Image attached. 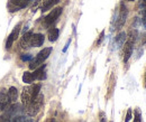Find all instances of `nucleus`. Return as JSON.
Here are the masks:
<instances>
[{"instance_id":"obj_18","label":"nucleus","mask_w":146,"mask_h":122,"mask_svg":"<svg viewBox=\"0 0 146 122\" xmlns=\"http://www.w3.org/2000/svg\"><path fill=\"white\" fill-rule=\"evenodd\" d=\"M31 58H32V56H31V55H26V56H24V55H23V56H21V59H23V61H29Z\"/></svg>"},{"instance_id":"obj_7","label":"nucleus","mask_w":146,"mask_h":122,"mask_svg":"<svg viewBox=\"0 0 146 122\" xmlns=\"http://www.w3.org/2000/svg\"><path fill=\"white\" fill-rule=\"evenodd\" d=\"M126 16H127V8L121 5V9H120V14H119V17L117 19V24H116V29H119L120 27H123V25L125 24L126 21Z\"/></svg>"},{"instance_id":"obj_1","label":"nucleus","mask_w":146,"mask_h":122,"mask_svg":"<svg viewBox=\"0 0 146 122\" xmlns=\"http://www.w3.org/2000/svg\"><path fill=\"white\" fill-rule=\"evenodd\" d=\"M39 91H40L39 84L24 87L23 92H21V103H23V105L27 106L39 94Z\"/></svg>"},{"instance_id":"obj_21","label":"nucleus","mask_w":146,"mask_h":122,"mask_svg":"<svg viewBox=\"0 0 146 122\" xmlns=\"http://www.w3.org/2000/svg\"><path fill=\"white\" fill-rule=\"evenodd\" d=\"M142 3H143L144 6H146V0H142Z\"/></svg>"},{"instance_id":"obj_22","label":"nucleus","mask_w":146,"mask_h":122,"mask_svg":"<svg viewBox=\"0 0 146 122\" xmlns=\"http://www.w3.org/2000/svg\"><path fill=\"white\" fill-rule=\"evenodd\" d=\"M100 122H106V120H105V118H102V119H101V121Z\"/></svg>"},{"instance_id":"obj_17","label":"nucleus","mask_w":146,"mask_h":122,"mask_svg":"<svg viewBox=\"0 0 146 122\" xmlns=\"http://www.w3.org/2000/svg\"><path fill=\"white\" fill-rule=\"evenodd\" d=\"M130 119H131V110L129 109L127 111V114H126V120H125V122H129Z\"/></svg>"},{"instance_id":"obj_3","label":"nucleus","mask_w":146,"mask_h":122,"mask_svg":"<svg viewBox=\"0 0 146 122\" xmlns=\"http://www.w3.org/2000/svg\"><path fill=\"white\" fill-rule=\"evenodd\" d=\"M51 53H52V47H46V48L42 49L40 52L37 54L36 57L33 61H31L29 69L31 70H36L37 67H39L44 63V61L48 58V56H50Z\"/></svg>"},{"instance_id":"obj_13","label":"nucleus","mask_w":146,"mask_h":122,"mask_svg":"<svg viewBox=\"0 0 146 122\" xmlns=\"http://www.w3.org/2000/svg\"><path fill=\"white\" fill-rule=\"evenodd\" d=\"M60 35V32L57 28H52L48 30V40L50 42H56Z\"/></svg>"},{"instance_id":"obj_15","label":"nucleus","mask_w":146,"mask_h":122,"mask_svg":"<svg viewBox=\"0 0 146 122\" xmlns=\"http://www.w3.org/2000/svg\"><path fill=\"white\" fill-rule=\"evenodd\" d=\"M125 42H126V34L125 33H119L117 35V37H116V44H117V46L118 47L123 46L125 44Z\"/></svg>"},{"instance_id":"obj_5","label":"nucleus","mask_w":146,"mask_h":122,"mask_svg":"<svg viewBox=\"0 0 146 122\" xmlns=\"http://www.w3.org/2000/svg\"><path fill=\"white\" fill-rule=\"evenodd\" d=\"M19 30H20V24H18V25L15 27V29L11 32V34H10V35H9V37H8L7 43H6V47H7V48H10V47H11V45L14 44V42H15V40L18 38Z\"/></svg>"},{"instance_id":"obj_16","label":"nucleus","mask_w":146,"mask_h":122,"mask_svg":"<svg viewBox=\"0 0 146 122\" xmlns=\"http://www.w3.org/2000/svg\"><path fill=\"white\" fill-rule=\"evenodd\" d=\"M134 122H142L139 109H136V111H135V114H134Z\"/></svg>"},{"instance_id":"obj_6","label":"nucleus","mask_w":146,"mask_h":122,"mask_svg":"<svg viewBox=\"0 0 146 122\" xmlns=\"http://www.w3.org/2000/svg\"><path fill=\"white\" fill-rule=\"evenodd\" d=\"M44 43V35L43 34H33L31 37V42H29V46L33 47H39L42 46Z\"/></svg>"},{"instance_id":"obj_14","label":"nucleus","mask_w":146,"mask_h":122,"mask_svg":"<svg viewBox=\"0 0 146 122\" xmlns=\"http://www.w3.org/2000/svg\"><path fill=\"white\" fill-rule=\"evenodd\" d=\"M34 81H35V77H34L33 73H31V72H25V73L23 74V82L29 84V83H32V82H34Z\"/></svg>"},{"instance_id":"obj_9","label":"nucleus","mask_w":146,"mask_h":122,"mask_svg":"<svg viewBox=\"0 0 146 122\" xmlns=\"http://www.w3.org/2000/svg\"><path fill=\"white\" fill-rule=\"evenodd\" d=\"M32 0H10V3L14 5V8L11 11H17L18 9H21V8H25L27 5H29Z\"/></svg>"},{"instance_id":"obj_23","label":"nucleus","mask_w":146,"mask_h":122,"mask_svg":"<svg viewBox=\"0 0 146 122\" xmlns=\"http://www.w3.org/2000/svg\"><path fill=\"white\" fill-rule=\"evenodd\" d=\"M145 86H146V73H145Z\"/></svg>"},{"instance_id":"obj_24","label":"nucleus","mask_w":146,"mask_h":122,"mask_svg":"<svg viewBox=\"0 0 146 122\" xmlns=\"http://www.w3.org/2000/svg\"><path fill=\"white\" fill-rule=\"evenodd\" d=\"M129 1H134V0H129Z\"/></svg>"},{"instance_id":"obj_8","label":"nucleus","mask_w":146,"mask_h":122,"mask_svg":"<svg viewBox=\"0 0 146 122\" xmlns=\"http://www.w3.org/2000/svg\"><path fill=\"white\" fill-rule=\"evenodd\" d=\"M9 98H8V93L5 88H2L0 91V111H3L8 104H9Z\"/></svg>"},{"instance_id":"obj_2","label":"nucleus","mask_w":146,"mask_h":122,"mask_svg":"<svg viewBox=\"0 0 146 122\" xmlns=\"http://www.w3.org/2000/svg\"><path fill=\"white\" fill-rule=\"evenodd\" d=\"M43 101H44V96L43 94H38L36 98L26 106V113L29 117H35L37 113L39 112L42 105H43Z\"/></svg>"},{"instance_id":"obj_20","label":"nucleus","mask_w":146,"mask_h":122,"mask_svg":"<svg viewBox=\"0 0 146 122\" xmlns=\"http://www.w3.org/2000/svg\"><path fill=\"white\" fill-rule=\"evenodd\" d=\"M0 122H9L6 117H0Z\"/></svg>"},{"instance_id":"obj_12","label":"nucleus","mask_w":146,"mask_h":122,"mask_svg":"<svg viewBox=\"0 0 146 122\" xmlns=\"http://www.w3.org/2000/svg\"><path fill=\"white\" fill-rule=\"evenodd\" d=\"M32 35H33V33H32V32H28V33H26L25 35L23 36V39H21V42H20V46H21L23 48H26V47L29 46V42H31Z\"/></svg>"},{"instance_id":"obj_19","label":"nucleus","mask_w":146,"mask_h":122,"mask_svg":"<svg viewBox=\"0 0 146 122\" xmlns=\"http://www.w3.org/2000/svg\"><path fill=\"white\" fill-rule=\"evenodd\" d=\"M104 35H105V33H104V32H102V33H101V34H100V38H99V42H98V43H97V44H98V45H99V44H100V43H101V40H102V39H104Z\"/></svg>"},{"instance_id":"obj_4","label":"nucleus","mask_w":146,"mask_h":122,"mask_svg":"<svg viewBox=\"0 0 146 122\" xmlns=\"http://www.w3.org/2000/svg\"><path fill=\"white\" fill-rule=\"evenodd\" d=\"M62 8L61 7H58V8H54L46 17L44 19V25L47 27V26H51V25H53L55 21L57 20V18L60 17V15L62 14Z\"/></svg>"},{"instance_id":"obj_10","label":"nucleus","mask_w":146,"mask_h":122,"mask_svg":"<svg viewBox=\"0 0 146 122\" xmlns=\"http://www.w3.org/2000/svg\"><path fill=\"white\" fill-rule=\"evenodd\" d=\"M33 75H34L35 80H39V81H42V80H45V78H46V73H45V65H42V66L37 67L36 70H35V72L33 73Z\"/></svg>"},{"instance_id":"obj_25","label":"nucleus","mask_w":146,"mask_h":122,"mask_svg":"<svg viewBox=\"0 0 146 122\" xmlns=\"http://www.w3.org/2000/svg\"><path fill=\"white\" fill-rule=\"evenodd\" d=\"M51 122H54V121H51Z\"/></svg>"},{"instance_id":"obj_11","label":"nucleus","mask_w":146,"mask_h":122,"mask_svg":"<svg viewBox=\"0 0 146 122\" xmlns=\"http://www.w3.org/2000/svg\"><path fill=\"white\" fill-rule=\"evenodd\" d=\"M7 93H8L9 102H10V103H15V102L17 101V99H18V91H17V88L11 86L9 88V91H7Z\"/></svg>"}]
</instances>
